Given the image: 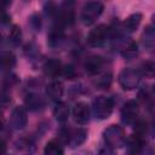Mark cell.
Returning <instances> with one entry per match:
<instances>
[{"label": "cell", "instance_id": "cell-1", "mask_svg": "<svg viewBox=\"0 0 155 155\" xmlns=\"http://www.w3.org/2000/svg\"><path fill=\"white\" fill-rule=\"evenodd\" d=\"M103 139L109 148H120L126 143V136L124 130L119 125H110L103 131Z\"/></svg>", "mask_w": 155, "mask_h": 155}, {"label": "cell", "instance_id": "cell-2", "mask_svg": "<svg viewBox=\"0 0 155 155\" xmlns=\"http://www.w3.org/2000/svg\"><path fill=\"white\" fill-rule=\"evenodd\" d=\"M103 10H104V5L101 1L98 0L88 1L84 5L80 18L85 25H91L97 21V18H99V16L103 13Z\"/></svg>", "mask_w": 155, "mask_h": 155}, {"label": "cell", "instance_id": "cell-3", "mask_svg": "<svg viewBox=\"0 0 155 155\" xmlns=\"http://www.w3.org/2000/svg\"><path fill=\"white\" fill-rule=\"evenodd\" d=\"M114 109V102L111 98L105 96H98L92 102V113L99 120L108 119Z\"/></svg>", "mask_w": 155, "mask_h": 155}, {"label": "cell", "instance_id": "cell-4", "mask_svg": "<svg viewBox=\"0 0 155 155\" xmlns=\"http://www.w3.org/2000/svg\"><path fill=\"white\" fill-rule=\"evenodd\" d=\"M140 78H142V74L139 70L133 69V68H125L120 71L117 80H119L120 86L124 90L130 91V90H134L139 85Z\"/></svg>", "mask_w": 155, "mask_h": 155}, {"label": "cell", "instance_id": "cell-5", "mask_svg": "<svg viewBox=\"0 0 155 155\" xmlns=\"http://www.w3.org/2000/svg\"><path fill=\"white\" fill-rule=\"evenodd\" d=\"M61 139H63V142L69 144L71 148H76L84 144L87 139V131L81 127L63 130L61 132Z\"/></svg>", "mask_w": 155, "mask_h": 155}, {"label": "cell", "instance_id": "cell-6", "mask_svg": "<svg viewBox=\"0 0 155 155\" xmlns=\"http://www.w3.org/2000/svg\"><path fill=\"white\" fill-rule=\"evenodd\" d=\"M109 35V28L105 24H99L94 27L87 35V42L91 46H101L105 42Z\"/></svg>", "mask_w": 155, "mask_h": 155}, {"label": "cell", "instance_id": "cell-7", "mask_svg": "<svg viewBox=\"0 0 155 155\" xmlns=\"http://www.w3.org/2000/svg\"><path fill=\"white\" fill-rule=\"evenodd\" d=\"M121 120L125 124H132L137 120L139 114V104L137 101H128L121 108Z\"/></svg>", "mask_w": 155, "mask_h": 155}, {"label": "cell", "instance_id": "cell-8", "mask_svg": "<svg viewBox=\"0 0 155 155\" xmlns=\"http://www.w3.org/2000/svg\"><path fill=\"white\" fill-rule=\"evenodd\" d=\"M27 122H28V116L25 108L21 105L15 107L10 116V126L13 130H23L27 126Z\"/></svg>", "mask_w": 155, "mask_h": 155}, {"label": "cell", "instance_id": "cell-9", "mask_svg": "<svg viewBox=\"0 0 155 155\" xmlns=\"http://www.w3.org/2000/svg\"><path fill=\"white\" fill-rule=\"evenodd\" d=\"M71 114H73V119L76 124L79 125H86L88 124L90 121V116H91V110H90V107L87 103L85 102H78L73 110H71Z\"/></svg>", "mask_w": 155, "mask_h": 155}, {"label": "cell", "instance_id": "cell-10", "mask_svg": "<svg viewBox=\"0 0 155 155\" xmlns=\"http://www.w3.org/2000/svg\"><path fill=\"white\" fill-rule=\"evenodd\" d=\"M84 67L90 75H97L98 73H101V69L103 67V58L96 54L88 56L84 62Z\"/></svg>", "mask_w": 155, "mask_h": 155}, {"label": "cell", "instance_id": "cell-11", "mask_svg": "<svg viewBox=\"0 0 155 155\" xmlns=\"http://www.w3.org/2000/svg\"><path fill=\"white\" fill-rule=\"evenodd\" d=\"M24 104H25V107H27L29 110H31V111L41 110V109H44L45 105H46L45 99H44L41 96L36 94V93H29V94H27L25 98H24Z\"/></svg>", "mask_w": 155, "mask_h": 155}, {"label": "cell", "instance_id": "cell-12", "mask_svg": "<svg viewBox=\"0 0 155 155\" xmlns=\"http://www.w3.org/2000/svg\"><path fill=\"white\" fill-rule=\"evenodd\" d=\"M42 69H44L45 75H47L50 78H56V76L61 75V73H62V63L58 59H48L45 62Z\"/></svg>", "mask_w": 155, "mask_h": 155}, {"label": "cell", "instance_id": "cell-13", "mask_svg": "<svg viewBox=\"0 0 155 155\" xmlns=\"http://www.w3.org/2000/svg\"><path fill=\"white\" fill-rule=\"evenodd\" d=\"M63 92H64V87L61 81H52L46 87V93L52 101L58 102L61 99V97L63 96Z\"/></svg>", "mask_w": 155, "mask_h": 155}, {"label": "cell", "instance_id": "cell-14", "mask_svg": "<svg viewBox=\"0 0 155 155\" xmlns=\"http://www.w3.org/2000/svg\"><path fill=\"white\" fill-rule=\"evenodd\" d=\"M142 18H143V16H142V13H139V12H136V13L130 15V16L125 19V22H124V28H125V30L128 31V33L136 31L137 28L139 27L140 22H142Z\"/></svg>", "mask_w": 155, "mask_h": 155}, {"label": "cell", "instance_id": "cell-15", "mask_svg": "<svg viewBox=\"0 0 155 155\" xmlns=\"http://www.w3.org/2000/svg\"><path fill=\"white\" fill-rule=\"evenodd\" d=\"M69 113L70 111H69L68 105L63 102H58L53 109V115L58 122H65L69 117Z\"/></svg>", "mask_w": 155, "mask_h": 155}, {"label": "cell", "instance_id": "cell-16", "mask_svg": "<svg viewBox=\"0 0 155 155\" xmlns=\"http://www.w3.org/2000/svg\"><path fill=\"white\" fill-rule=\"evenodd\" d=\"M120 53H121V56H122L124 58H126V59H132V58H134V57L138 54V45H137V42L133 41V40H130L128 42H126V44L122 46Z\"/></svg>", "mask_w": 155, "mask_h": 155}, {"label": "cell", "instance_id": "cell-17", "mask_svg": "<svg viewBox=\"0 0 155 155\" xmlns=\"http://www.w3.org/2000/svg\"><path fill=\"white\" fill-rule=\"evenodd\" d=\"M143 145H144V138L138 136V134H133L132 137H130L127 139V147H128V150L133 154H137V153H140L142 149H143Z\"/></svg>", "mask_w": 155, "mask_h": 155}, {"label": "cell", "instance_id": "cell-18", "mask_svg": "<svg viewBox=\"0 0 155 155\" xmlns=\"http://www.w3.org/2000/svg\"><path fill=\"white\" fill-rule=\"evenodd\" d=\"M17 63L16 56L10 52V51H5L0 53V67L2 69H12Z\"/></svg>", "mask_w": 155, "mask_h": 155}, {"label": "cell", "instance_id": "cell-19", "mask_svg": "<svg viewBox=\"0 0 155 155\" xmlns=\"http://www.w3.org/2000/svg\"><path fill=\"white\" fill-rule=\"evenodd\" d=\"M111 82H113V75L109 71L108 73H103V74H99L98 73L96 80H94L96 87L97 88H103V90L109 88L110 85H111Z\"/></svg>", "mask_w": 155, "mask_h": 155}, {"label": "cell", "instance_id": "cell-20", "mask_svg": "<svg viewBox=\"0 0 155 155\" xmlns=\"http://www.w3.org/2000/svg\"><path fill=\"white\" fill-rule=\"evenodd\" d=\"M44 153L46 155H61L64 153L61 143L57 139H51L50 142H47V144L45 145Z\"/></svg>", "mask_w": 155, "mask_h": 155}, {"label": "cell", "instance_id": "cell-21", "mask_svg": "<svg viewBox=\"0 0 155 155\" xmlns=\"http://www.w3.org/2000/svg\"><path fill=\"white\" fill-rule=\"evenodd\" d=\"M142 42H143V45H144L147 48H149V50H151V48L154 47L155 33H154V29H153L151 25H148V27L145 28V30H144V33H143V35H142Z\"/></svg>", "mask_w": 155, "mask_h": 155}, {"label": "cell", "instance_id": "cell-22", "mask_svg": "<svg viewBox=\"0 0 155 155\" xmlns=\"http://www.w3.org/2000/svg\"><path fill=\"white\" fill-rule=\"evenodd\" d=\"M22 39V30L18 25H12L10 33H8V41L13 45H18Z\"/></svg>", "mask_w": 155, "mask_h": 155}, {"label": "cell", "instance_id": "cell-23", "mask_svg": "<svg viewBox=\"0 0 155 155\" xmlns=\"http://www.w3.org/2000/svg\"><path fill=\"white\" fill-rule=\"evenodd\" d=\"M65 79H74L76 76V69L74 65L69 64V65H65V67H62V73H61Z\"/></svg>", "mask_w": 155, "mask_h": 155}, {"label": "cell", "instance_id": "cell-24", "mask_svg": "<svg viewBox=\"0 0 155 155\" xmlns=\"http://www.w3.org/2000/svg\"><path fill=\"white\" fill-rule=\"evenodd\" d=\"M140 74L151 78L154 74V63L150 61H147L145 63L142 64V69H140Z\"/></svg>", "mask_w": 155, "mask_h": 155}, {"label": "cell", "instance_id": "cell-25", "mask_svg": "<svg viewBox=\"0 0 155 155\" xmlns=\"http://www.w3.org/2000/svg\"><path fill=\"white\" fill-rule=\"evenodd\" d=\"M136 134H138V136L144 138V136L147 134V122L145 121L139 120V121L136 122Z\"/></svg>", "mask_w": 155, "mask_h": 155}, {"label": "cell", "instance_id": "cell-26", "mask_svg": "<svg viewBox=\"0 0 155 155\" xmlns=\"http://www.w3.org/2000/svg\"><path fill=\"white\" fill-rule=\"evenodd\" d=\"M30 24L33 25V28L35 30H40V27H41V18H40V16L36 15V13L30 17Z\"/></svg>", "mask_w": 155, "mask_h": 155}, {"label": "cell", "instance_id": "cell-27", "mask_svg": "<svg viewBox=\"0 0 155 155\" xmlns=\"http://www.w3.org/2000/svg\"><path fill=\"white\" fill-rule=\"evenodd\" d=\"M12 0H0V12L1 11H6L7 7L11 5Z\"/></svg>", "mask_w": 155, "mask_h": 155}, {"label": "cell", "instance_id": "cell-28", "mask_svg": "<svg viewBox=\"0 0 155 155\" xmlns=\"http://www.w3.org/2000/svg\"><path fill=\"white\" fill-rule=\"evenodd\" d=\"M6 149H7L6 143L2 139H0V154H5L6 153Z\"/></svg>", "mask_w": 155, "mask_h": 155}, {"label": "cell", "instance_id": "cell-29", "mask_svg": "<svg viewBox=\"0 0 155 155\" xmlns=\"http://www.w3.org/2000/svg\"><path fill=\"white\" fill-rule=\"evenodd\" d=\"M2 126H4V117H2V114L0 113V130L2 128Z\"/></svg>", "mask_w": 155, "mask_h": 155}]
</instances>
